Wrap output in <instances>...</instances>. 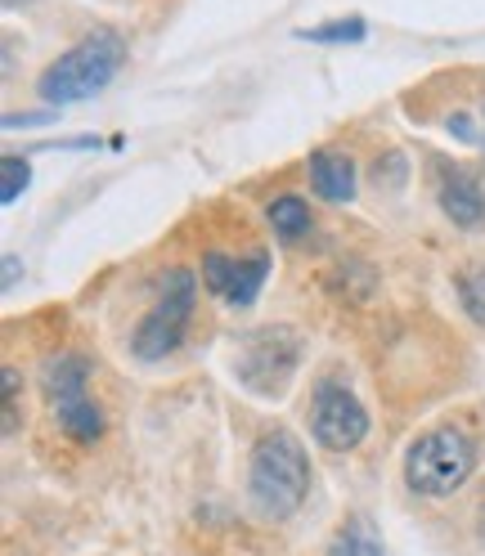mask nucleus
<instances>
[{"mask_svg":"<svg viewBox=\"0 0 485 556\" xmlns=\"http://www.w3.org/2000/svg\"><path fill=\"white\" fill-rule=\"evenodd\" d=\"M310 494V458L293 431H265L248 458V498L257 516L288 520Z\"/></svg>","mask_w":485,"mask_h":556,"instance_id":"1","label":"nucleus"},{"mask_svg":"<svg viewBox=\"0 0 485 556\" xmlns=\"http://www.w3.org/2000/svg\"><path fill=\"white\" fill-rule=\"evenodd\" d=\"M126 63V41L122 31L113 27H95L86 37L63 50L46 73L37 77V94L50 103V109H67V103H82V99H95L103 86H109Z\"/></svg>","mask_w":485,"mask_h":556,"instance_id":"2","label":"nucleus"},{"mask_svg":"<svg viewBox=\"0 0 485 556\" xmlns=\"http://www.w3.org/2000/svg\"><path fill=\"white\" fill-rule=\"evenodd\" d=\"M90 359L77 351H54L41 359V395L54 427L73 444H95L103 435V408L90 400Z\"/></svg>","mask_w":485,"mask_h":556,"instance_id":"3","label":"nucleus"},{"mask_svg":"<svg viewBox=\"0 0 485 556\" xmlns=\"http://www.w3.org/2000/svg\"><path fill=\"white\" fill-rule=\"evenodd\" d=\"M472 471H476V440L459 427H432L405 454V480L423 498L459 494Z\"/></svg>","mask_w":485,"mask_h":556,"instance_id":"4","label":"nucleus"},{"mask_svg":"<svg viewBox=\"0 0 485 556\" xmlns=\"http://www.w3.org/2000/svg\"><path fill=\"white\" fill-rule=\"evenodd\" d=\"M194 305H198V274L194 269H166L162 288H158V301L149 305V315L130 332V355L140 364L166 359L185 341Z\"/></svg>","mask_w":485,"mask_h":556,"instance_id":"5","label":"nucleus"},{"mask_svg":"<svg viewBox=\"0 0 485 556\" xmlns=\"http://www.w3.org/2000/svg\"><path fill=\"white\" fill-rule=\"evenodd\" d=\"M297 364H301V332H293L284 324L252 332L248 341H242L238 359H234L242 387L257 391V395H279L293 381Z\"/></svg>","mask_w":485,"mask_h":556,"instance_id":"6","label":"nucleus"},{"mask_svg":"<svg viewBox=\"0 0 485 556\" xmlns=\"http://www.w3.org/2000/svg\"><path fill=\"white\" fill-rule=\"evenodd\" d=\"M310 435L320 440V448L346 454V448H356L369 435V408L356 400L351 387L320 377L315 395H310Z\"/></svg>","mask_w":485,"mask_h":556,"instance_id":"7","label":"nucleus"},{"mask_svg":"<svg viewBox=\"0 0 485 556\" xmlns=\"http://www.w3.org/2000/svg\"><path fill=\"white\" fill-rule=\"evenodd\" d=\"M202 288L221 296L229 309H248L257 305L265 278H270V252L257 248L252 256H225V252H202Z\"/></svg>","mask_w":485,"mask_h":556,"instance_id":"8","label":"nucleus"},{"mask_svg":"<svg viewBox=\"0 0 485 556\" xmlns=\"http://www.w3.org/2000/svg\"><path fill=\"white\" fill-rule=\"evenodd\" d=\"M436 198H440V212L463 225V229H476L485 225V189L472 170L463 166H440L436 170Z\"/></svg>","mask_w":485,"mask_h":556,"instance_id":"9","label":"nucleus"},{"mask_svg":"<svg viewBox=\"0 0 485 556\" xmlns=\"http://www.w3.org/2000/svg\"><path fill=\"white\" fill-rule=\"evenodd\" d=\"M310 170V189H315L324 202H351L356 198V157L341 149H315L306 162Z\"/></svg>","mask_w":485,"mask_h":556,"instance_id":"10","label":"nucleus"},{"mask_svg":"<svg viewBox=\"0 0 485 556\" xmlns=\"http://www.w3.org/2000/svg\"><path fill=\"white\" fill-rule=\"evenodd\" d=\"M265 220H270V229H274V238H279V242H301L310 229H315L306 198H297V193H279V198H270Z\"/></svg>","mask_w":485,"mask_h":556,"instance_id":"11","label":"nucleus"},{"mask_svg":"<svg viewBox=\"0 0 485 556\" xmlns=\"http://www.w3.org/2000/svg\"><path fill=\"white\" fill-rule=\"evenodd\" d=\"M369 37V27L364 18H337V23H320V27H301L297 31V41H310V46H356Z\"/></svg>","mask_w":485,"mask_h":556,"instance_id":"12","label":"nucleus"},{"mask_svg":"<svg viewBox=\"0 0 485 556\" xmlns=\"http://www.w3.org/2000/svg\"><path fill=\"white\" fill-rule=\"evenodd\" d=\"M328 556H387L383 543H377V534L364 526V520H356V526L337 530V539L328 543Z\"/></svg>","mask_w":485,"mask_h":556,"instance_id":"13","label":"nucleus"},{"mask_svg":"<svg viewBox=\"0 0 485 556\" xmlns=\"http://www.w3.org/2000/svg\"><path fill=\"white\" fill-rule=\"evenodd\" d=\"M459 301L468 309V319L485 328V265H468L459 274Z\"/></svg>","mask_w":485,"mask_h":556,"instance_id":"14","label":"nucleus"},{"mask_svg":"<svg viewBox=\"0 0 485 556\" xmlns=\"http://www.w3.org/2000/svg\"><path fill=\"white\" fill-rule=\"evenodd\" d=\"M27 185H32V166H27V157L5 153V162H0V202L14 206V202L23 198Z\"/></svg>","mask_w":485,"mask_h":556,"instance_id":"15","label":"nucleus"},{"mask_svg":"<svg viewBox=\"0 0 485 556\" xmlns=\"http://www.w3.org/2000/svg\"><path fill=\"white\" fill-rule=\"evenodd\" d=\"M14 408H18V368H5V427H14Z\"/></svg>","mask_w":485,"mask_h":556,"instance_id":"16","label":"nucleus"},{"mask_svg":"<svg viewBox=\"0 0 485 556\" xmlns=\"http://www.w3.org/2000/svg\"><path fill=\"white\" fill-rule=\"evenodd\" d=\"M46 122H54V113H10L5 117V130H27V126H46Z\"/></svg>","mask_w":485,"mask_h":556,"instance_id":"17","label":"nucleus"},{"mask_svg":"<svg viewBox=\"0 0 485 556\" xmlns=\"http://www.w3.org/2000/svg\"><path fill=\"white\" fill-rule=\"evenodd\" d=\"M14 278H18V256H5V288H14Z\"/></svg>","mask_w":485,"mask_h":556,"instance_id":"18","label":"nucleus"},{"mask_svg":"<svg viewBox=\"0 0 485 556\" xmlns=\"http://www.w3.org/2000/svg\"><path fill=\"white\" fill-rule=\"evenodd\" d=\"M476 539H481V547H485V507H481V516H476Z\"/></svg>","mask_w":485,"mask_h":556,"instance_id":"19","label":"nucleus"},{"mask_svg":"<svg viewBox=\"0 0 485 556\" xmlns=\"http://www.w3.org/2000/svg\"><path fill=\"white\" fill-rule=\"evenodd\" d=\"M5 5H10V10H18V5H32V0H5Z\"/></svg>","mask_w":485,"mask_h":556,"instance_id":"20","label":"nucleus"},{"mask_svg":"<svg viewBox=\"0 0 485 556\" xmlns=\"http://www.w3.org/2000/svg\"><path fill=\"white\" fill-rule=\"evenodd\" d=\"M481 117H485V109H481ZM481 149H485V135H481Z\"/></svg>","mask_w":485,"mask_h":556,"instance_id":"21","label":"nucleus"}]
</instances>
